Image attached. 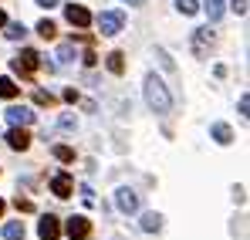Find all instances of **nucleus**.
<instances>
[{"label": "nucleus", "instance_id": "7c9ffc66", "mask_svg": "<svg viewBox=\"0 0 250 240\" xmlns=\"http://www.w3.org/2000/svg\"><path fill=\"white\" fill-rule=\"evenodd\" d=\"M122 3H142V0H122Z\"/></svg>", "mask_w": 250, "mask_h": 240}, {"label": "nucleus", "instance_id": "aec40b11", "mask_svg": "<svg viewBox=\"0 0 250 240\" xmlns=\"http://www.w3.org/2000/svg\"><path fill=\"white\" fill-rule=\"evenodd\" d=\"M51 153H54V159H61V162H75V149H68V146H54Z\"/></svg>", "mask_w": 250, "mask_h": 240}, {"label": "nucleus", "instance_id": "2eb2a0df", "mask_svg": "<svg viewBox=\"0 0 250 240\" xmlns=\"http://www.w3.org/2000/svg\"><path fill=\"white\" fill-rule=\"evenodd\" d=\"M203 10H207L209 21H220V17H223V0H207V3H203Z\"/></svg>", "mask_w": 250, "mask_h": 240}, {"label": "nucleus", "instance_id": "393cba45", "mask_svg": "<svg viewBox=\"0 0 250 240\" xmlns=\"http://www.w3.org/2000/svg\"><path fill=\"white\" fill-rule=\"evenodd\" d=\"M230 7H233V10H237V14H247V0H233V3H230Z\"/></svg>", "mask_w": 250, "mask_h": 240}, {"label": "nucleus", "instance_id": "a211bd4d", "mask_svg": "<svg viewBox=\"0 0 250 240\" xmlns=\"http://www.w3.org/2000/svg\"><path fill=\"white\" fill-rule=\"evenodd\" d=\"M207 44H213V34H209V31H196V41H193L196 54H203V51H207Z\"/></svg>", "mask_w": 250, "mask_h": 240}, {"label": "nucleus", "instance_id": "6ab92c4d", "mask_svg": "<svg viewBox=\"0 0 250 240\" xmlns=\"http://www.w3.org/2000/svg\"><path fill=\"white\" fill-rule=\"evenodd\" d=\"M176 7H179V14H186V17H193V14L200 10V0H176Z\"/></svg>", "mask_w": 250, "mask_h": 240}, {"label": "nucleus", "instance_id": "f03ea898", "mask_svg": "<svg viewBox=\"0 0 250 240\" xmlns=\"http://www.w3.org/2000/svg\"><path fill=\"white\" fill-rule=\"evenodd\" d=\"M38 68H41V54H38V51H31V47H24V51L14 58V71H17V75H24V78H31Z\"/></svg>", "mask_w": 250, "mask_h": 240}, {"label": "nucleus", "instance_id": "b1692460", "mask_svg": "<svg viewBox=\"0 0 250 240\" xmlns=\"http://www.w3.org/2000/svg\"><path fill=\"white\" fill-rule=\"evenodd\" d=\"M14 206H17V210H24V213H31V210H34V203L24 200V196H17V200H14Z\"/></svg>", "mask_w": 250, "mask_h": 240}, {"label": "nucleus", "instance_id": "9b49d317", "mask_svg": "<svg viewBox=\"0 0 250 240\" xmlns=\"http://www.w3.org/2000/svg\"><path fill=\"white\" fill-rule=\"evenodd\" d=\"M209 135H213L220 146H230V142H233V129H230L227 122H213V125H209Z\"/></svg>", "mask_w": 250, "mask_h": 240}, {"label": "nucleus", "instance_id": "4be33fe9", "mask_svg": "<svg viewBox=\"0 0 250 240\" xmlns=\"http://www.w3.org/2000/svg\"><path fill=\"white\" fill-rule=\"evenodd\" d=\"M38 34H41V38H54V34H58V27H54V24H51V21H41V24H38Z\"/></svg>", "mask_w": 250, "mask_h": 240}, {"label": "nucleus", "instance_id": "1a4fd4ad", "mask_svg": "<svg viewBox=\"0 0 250 240\" xmlns=\"http://www.w3.org/2000/svg\"><path fill=\"white\" fill-rule=\"evenodd\" d=\"M7 146H10V149H17V153H24V149L31 146V135H27L24 129H17V125H14V129L7 132Z\"/></svg>", "mask_w": 250, "mask_h": 240}, {"label": "nucleus", "instance_id": "cd10ccee", "mask_svg": "<svg viewBox=\"0 0 250 240\" xmlns=\"http://www.w3.org/2000/svg\"><path fill=\"white\" fill-rule=\"evenodd\" d=\"M38 7H47L51 10V7H58V0H38Z\"/></svg>", "mask_w": 250, "mask_h": 240}, {"label": "nucleus", "instance_id": "7ed1b4c3", "mask_svg": "<svg viewBox=\"0 0 250 240\" xmlns=\"http://www.w3.org/2000/svg\"><path fill=\"white\" fill-rule=\"evenodd\" d=\"M122 27H125V14L122 10H105V14H98V31H102L105 38H115Z\"/></svg>", "mask_w": 250, "mask_h": 240}, {"label": "nucleus", "instance_id": "6e6552de", "mask_svg": "<svg viewBox=\"0 0 250 240\" xmlns=\"http://www.w3.org/2000/svg\"><path fill=\"white\" fill-rule=\"evenodd\" d=\"M115 203H119L122 213H135V210H139V193H132L128 186H122V190L115 193Z\"/></svg>", "mask_w": 250, "mask_h": 240}, {"label": "nucleus", "instance_id": "dca6fc26", "mask_svg": "<svg viewBox=\"0 0 250 240\" xmlns=\"http://www.w3.org/2000/svg\"><path fill=\"white\" fill-rule=\"evenodd\" d=\"M17 91H21V88H17L14 81H10V78H3V75H0V98H17Z\"/></svg>", "mask_w": 250, "mask_h": 240}, {"label": "nucleus", "instance_id": "0eeeda50", "mask_svg": "<svg viewBox=\"0 0 250 240\" xmlns=\"http://www.w3.org/2000/svg\"><path fill=\"white\" fill-rule=\"evenodd\" d=\"M51 193H54V196H61V200H64V196H71V193H75V179H71L68 173H58V176L51 179Z\"/></svg>", "mask_w": 250, "mask_h": 240}, {"label": "nucleus", "instance_id": "20e7f679", "mask_svg": "<svg viewBox=\"0 0 250 240\" xmlns=\"http://www.w3.org/2000/svg\"><path fill=\"white\" fill-rule=\"evenodd\" d=\"M38 234H41V240H58V237H61V223H58L54 213H44V217H41Z\"/></svg>", "mask_w": 250, "mask_h": 240}, {"label": "nucleus", "instance_id": "423d86ee", "mask_svg": "<svg viewBox=\"0 0 250 240\" xmlns=\"http://www.w3.org/2000/svg\"><path fill=\"white\" fill-rule=\"evenodd\" d=\"M64 230H68L71 240H84L88 234H91V223H88V217H71V220L64 223Z\"/></svg>", "mask_w": 250, "mask_h": 240}, {"label": "nucleus", "instance_id": "f8f14e48", "mask_svg": "<svg viewBox=\"0 0 250 240\" xmlns=\"http://www.w3.org/2000/svg\"><path fill=\"white\" fill-rule=\"evenodd\" d=\"M142 230L146 234H159L163 230V217L159 213H142Z\"/></svg>", "mask_w": 250, "mask_h": 240}, {"label": "nucleus", "instance_id": "39448f33", "mask_svg": "<svg viewBox=\"0 0 250 240\" xmlns=\"http://www.w3.org/2000/svg\"><path fill=\"white\" fill-rule=\"evenodd\" d=\"M7 122L17 125V129H24V125L34 122V112H31L27 105H10V109H7Z\"/></svg>", "mask_w": 250, "mask_h": 240}, {"label": "nucleus", "instance_id": "a878e982", "mask_svg": "<svg viewBox=\"0 0 250 240\" xmlns=\"http://www.w3.org/2000/svg\"><path fill=\"white\" fill-rule=\"evenodd\" d=\"M247 109H250V98L244 95V98H240V115H244V119H247Z\"/></svg>", "mask_w": 250, "mask_h": 240}, {"label": "nucleus", "instance_id": "f3484780", "mask_svg": "<svg viewBox=\"0 0 250 240\" xmlns=\"http://www.w3.org/2000/svg\"><path fill=\"white\" fill-rule=\"evenodd\" d=\"M7 27V38L10 41H24V34H27V27L21 24V21H14V24H3Z\"/></svg>", "mask_w": 250, "mask_h": 240}, {"label": "nucleus", "instance_id": "f257e3e1", "mask_svg": "<svg viewBox=\"0 0 250 240\" xmlns=\"http://www.w3.org/2000/svg\"><path fill=\"white\" fill-rule=\"evenodd\" d=\"M146 102H149V109L156 115H166L172 109V95H169V88L163 85L159 75H146Z\"/></svg>", "mask_w": 250, "mask_h": 240}, {"label": "nucleus", "instance_id": "5701e85b", "mask_svg": "<svg viewBox=\"0 0 250 240\" xmlns=\"http://www.w3.org/2000/svg\"><path fill=\"white\" fill-rule=\"evenodd\" d=\"M34 102H38V105H54V95L44 91V88H38V91H34Z\"/></svg>", "mask_w": 250, "mask_h": 240}, {"label": "nucleus", "instance_id": "c85d7f7f", "mask_svg": "<svg viewBox=\"0 0 250 240\" xmlns=\"http://www.w3.org/2000/svg\"><path fill=\"white\" fill-rule=\"evenodd\" d=\"M3 24H7V17H3V10H0V27H3Z\"/></svg>", "mask_w": 250, "mask_h": 240}, {"label": "nucleus", "instance_id": "4468645a", "mask_svg": "<svg viewBox=\"0 0 250 240\" xmlns=\"http://www.w3.org/2000/svg\"><path fill=\"white\" fill-rule=\"evenodd\" d=\"M3 237H7V240H24V223L10 220V223L3 227Z\"/></svg>", "mask_w": 250, "mask_h": 240}, {"label": "nucleus", "instance_id": "bb28decb", "mask_svg": "<svg viewBox=\"0 0 250 240\" xmlns=\"http://www.w3.org/2000/svg\"><path fill=\"white\" fill-rule=\"evenodd\" d=\"M61 125L64 129H75V115H61Z\"/></svg>", "mask_w": 250, "mask_h": 240}, {"label": "nucleus", "instance_id": "9d476101", "mask_svg": "<svg viewBox=\"0 0 250 240\" xmlns=\"http://www.w3.org/2000/svg\"><path fill=\"white\" fill-rule=\"evenodd\" d=\"M64 14H68V21H71L75 27H88V24H91V14H88L84 7H78V3H68Z\"/></svg>", "mask_w": 250, "mask_h": 240}, {"label": "nucleus", "instance_id": "412c9836", "mask_svg": "<svg viewBox=\"0 0 250 240\" xmlns=\"http://www.w3.org/2000/svg\"><path fill=\"white\" fill-rule=\"evenodd\" d=\"M58 58H61L64 65H68V61H75V58H78V54H75V44H71V41H68V44H61V47H58Z\"/></svg>", "mask_w": 250, "mask_h": 240}, {"label": "nucleus", "instance_id": "c756f323", "mask_svg": "<svg viewBox=\"0 0 250 240\" xmlns=\"http://www.w3.org/2000/svg\"><path fill=\"white\" fill-rule=\"evenodd\" d=\"M3 210H7V203H3V200H0V217H3Z\"/></svg>", "mask_w": 250, "mask_h": 240}, {"label": "nucleus", "instance_id": "ddd939ff", "mask_svg": "<svg viewBox=\"0 0 250 240\" xmlns=\"http://www.w3.org/2000/svg\"><path fill=\"white\" fill-rule=\"evenodd\" d=\"M105 65H108L112 75H122V71H125V54H122V51H112V54L105 58Z\"/></svg>", "mask_w": 250, "mask_h": 240}]
</instances>
